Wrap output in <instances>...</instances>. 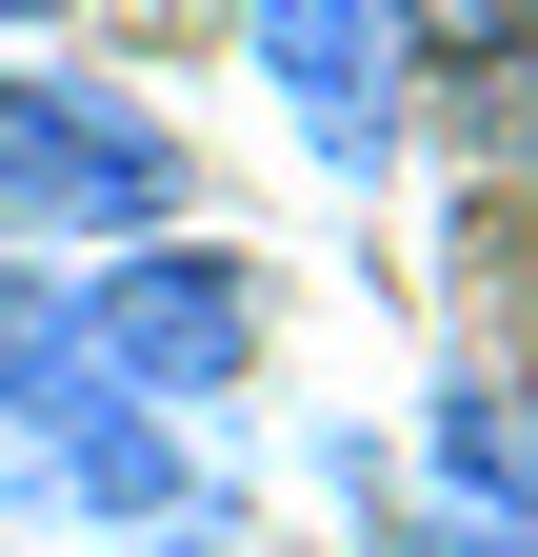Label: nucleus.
<instances>
[{"mask_svg": "<svg viewBox=\"0 0 538 557\" xmlns=\"http://www.w3.org/2000/svg\"><path fill=\"white\" fill-rule=\"evenodd\" d=\"M60 319H81V359L140 418H180V438L259 379V259H220V239H120V259L60 278Z\"/></svg>", "mask_w": 538, "mask_h": 557, "instance_id": "f03ea898", "label": "nucleus"}, {"mask_svg": "<svg viewBox=\"0 0 538 557\" xmlns=\"http://www.w3.org/2000/svg\"><path fill=\"white\" fill-rule=\"evenodd\" d=\"M379 21H399V60H518L538 0H379Z\"/></svg>", "mask_w": 538, "mask_h": 557, "instance_id": "39448f33", "label": "nucleus"}, {"mask_svg": "<svg viewBox=\"0 0 538 557\" xmlns=\"http://www.w3.org/2000/svg\"><path fill=\"white\" fill-rule=\"evenodd\" d=\"M40 21H81V0H0V40H40Z\"/></svg>", "mask_w": 538, "mask_h": 557, "instance_id": "423d86ee", "label": "nucleus"}, {"mask_svg": "<svg viewBox=\"0 0 538 557\" xmlns=\"http://www.w3.org/2000/svg\"><path fill=\"white\" fill-rule=\"evenodd\" d=\"M240 60L319 180H399V21L379 0H240Z\"/></svg>", "mask_w": 538, "mask_h": 557, "instance_id": "7ed1b4c3", "label": "nucleus"}, {"mask_svg": "<svg viewBox=\"0 0 538 557\" xmlns=\"http://www.w3.org/2000/svg\"><path fill=\"white\" fill-rule=\"evenodd\" d=\"M340 498L379 518V557H518V537H479L458 498H419V478H379V458H340Z\"/></svg>", "mask_w": 538, "mask_h": 557, "instance_id": "20e7f679", "label": "nucleus"}, {"mask_svg": "<svg viewBox=\"0 0 538 557\" xmlns=\"http://www.w3.org/2000/svg\"><path fill=\"white\" fill-rule=\"evenodd\" d=\"M120 239H180L160 100L81 81V60H0V259H120Z\"/></svg>", "mask_w": 538, "mask_h": 557, "instance_id": "f257e3e1", "label": "nucleus"}]
</instances>
